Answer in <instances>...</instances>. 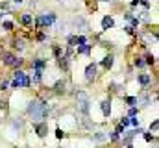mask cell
Listing matches in <instances>:
<instances>
[{"instance_id": "obj_28", "label": "cell", "mask_w": 159, "mask_h": 148, "mask_svg": "<svg viewBox=\"0 0 159 148\" xmlns=\"http://www.w3.org/2000/svg\"><path fill=\"white\" fill-rule=\"evenodd\" d=\"M130 124H133V126H139V120H137V119H131Z\"/></svg>"}, {"instance_id": "obj_9", "label": "cell", "mask_w": 159, "mask_h": 148, "mask_svg": "<svg viewBox=\"0 0 159 148\" xmlns=\"http://www.w3.org/2000/svg\"><path fill=\"white\" fill-rule=\"evenodd\" d=\"M35 131H37V135L39 137H45L46 135V131H48V128H46V124H35Z\"/></svg>"}, {"instance_id": "obj_18", "label": "cell", "mask_w": 159, "mask_h": 148, "mask_svg": "<svg viewBox=\"0 0 159 148\" xmlns=\"http://www.w3.org/2000/svg\"><path fill=\"white\" fill-rule=\"evenodd\" d=\"M157 128H159V122H157V120H154L152 126H150V130H152V131H157Z\"/></svg>"}, {"instance_id": "obj_13", "label": "cell", "mask_w": 159, "mask_h": 148, "mask_svg": "<svg viewBox=\"0 0 159 148\" xmlns=\"http://www.w3.org/2000/svg\"><path fill=\"white\" fill-rule=\"evenodd\" d=\"M102 65H104L106 69H111V65H113V56H107L106 59L102 61Z\"/></svg>"}, {"instance_id": "obj_19", "label": "cell", "mask_w": 159, "mask_h": 148, "mask_svg": "<svg viewBox=\"0 0 159 148\" xmlns=\"http://www.w3.org/2000/svg\"><path fill=\"white\" fill-rule=\"evenodd\" d=\"M15 48H24V41H15Z\"/></svg>"}, {"instance_id": "obj_33", "label": "cell", "mask_w": 159, "mask_h": 148, "mask_svg": "<svg viewBox=\"0 0 159 148\" xmlns=\"http://www.w3.org/2000/svg\"><path fill=\"white\" fill-rule=\"evenodd\" d=\"M0 54H2V46H0Z\"/></svg>"}, {"instance_id": "obj_27", "label": "cell", "mask_w": 159, "mask_h": 148, "mask_svg": "<svg viewBox=\"0 0 159 148\" xmlns=\"http://www.w3.org/2000/svg\"><path fill=\"white\" fill-rule=\"evenodd\" d=\"M122 126H130V119H122Z\"/></svg>"}, {"instance_id": "obj_26", "label": "cell", "mask_w": 159, "mask_h": 148, "mask_svg": "<svg viewBox=\"0 0 159 148\" xmlns=\"http://www.w3.org/2000/svg\"><path fill=\"white\" fill-rule=\"evenodd\" d=\"M146 63L152 65V63H154V57H152V56H148V57H146Z\"/></svg>"}, {"instance_id": "obj_8", "label": "cell", "mask_w": 159, "mask_h": 148, "mask_svg": "<svg viewBox=\"0 0 159 148\" xmlns=\"http://www.w3.org/2000/svg\"><path fill=\"white\" fill-rule=\"evenodd\" d=\"M113 24H115V21L109 17V15L102 19V28H104V30H109V28H113Z\"/></svg>"}, {"instance_id": "obj_4", "label": "cell", "mask_w": 159, "mask_h": 148, "mask_svg": "<svg viewBox=\"0 0 159 148\" xmlns=\"http://www.w3.org/2000/svg\"><path fill=\"white\" fill-rule=\"evenodd\" d=\"M54 22H56V15L54 13H43L39 19H37V28H39V26H50V24H54Z\"/></svg>"}, {"instance_id": "obj_21", "label": "cell", "mask_w": 159, "mask_h": 148, "mask_svg": "<svg viewBox=\"0 0 159 148\" xmlns=\"http://www.w3.org/2000/svg\"><path fill=\"white\" fill-rule=\"evenodd\" d=\"M94 139H96V141H104V139H106V135H104V133H96Z\"/></svg>"}, {"instance_id": "obj_23", "label": "cell", "mask_w": 159, "mask_h": 148, "mask_svg": "<svg viewBox=\"0 0 159 148\" xmlns=\"http://www.w3.org/2000/svg\"><path fill=\"white\" fill-rule=\"evenodd\" d=\"M135 65H137V67H142V65H144V61L139 57V59H135Z\"/></svg>"}, {"instance_id": "obj_22", "label": "cell", "mask_w": 159, "mask_h": 148, "mask_svg": "<svg viewBox=\"0 0 159 148\" xmlns=\"http://www.w3.org/2000/svg\"><path fill=\"white\" fill-rule=\"evenodd\" d=\"M135 115H137V107L131 106V109H130V117H135Z\"/></svg>"}, {"instance_id": "obj_12", "label": "cell", "mask_w": 159, "mask_h": 148, "mask_svg": "<svg viewBox=\"0 0 159 148\" xmlns=\"http://www.w3.org/2000/svg\"><path fill=\"white\" fill-rule=\"evenodd\" d=\"M21 21H22V24H26V26L32 24V15H30V13H24V15L21 17Z\"/></svg>"}, {"instance_id": "obj_31", "label": "cell", "mask_w": 159, "mask_h": 148, "mask_svg": "<svg viewBox=\"0 0 159 148\" xmlns=\"http://www.w3.org/2000/svg\"><path fill=\"white\" fill-rule=\"evenodd\" d=\"M13 2H15V4H21V2H22V0H13Z\"/></svg>"}, {"instance_id": "obj_11", "label": "cell", "mask_w": 159, "mask_h": 148, "mask_svg": "<svg viewBox=\"0 0 159 148\" xmlns=\"http://www.w3.org/2000/svg\"><path fill=\"white\" fill-rule=\"evenodd\" d=\"M89 52H91V45H87V43L78 46V54H89Z\"/></svg>"}, {"instance_id": "obj_2", "label": "cell", "mask_w": 159, "mask_h": 148, "mask_svg": "<svg viewBox=\"0 0 159 148\" xmlns=\"http://www.w3.org/2000/svg\"><path fill=\"white\" fill-rule=\"evenodd\" d=\"M11 83H13V87H28V85H30V80H28V76H26V72L17 71Z\"/></svg>"}, {"instance_id": "obj_29", "label": "cell", "mask_w": 159, "mask_h": 148, "mask_svg": "<svg viewBox=\"0 0 159 148\" xmlns=\"http://www.w3.org/2000/svg\"><path fill=\"white\" fill-rule=\"evenodd\" d=\"M56 135H57V137L61 139V137H63V131H61V130H56Z\"/></svg>"}, {"instance_id": "obj_6", "label": "cell", "mask_w": 159, "mask_h": 148, "mask_svg": "<svg viewBox=\"0 0 159 148\" xmlns=\"http://www.w3.org/2000/svg\"><path fill=\"white\" fill-rule=\"evenodd\" d=\"M94 78H96V65L91 63V65H87V69H85V80L92 81Z\"/></svg>"}, {"instance_id": "obj_20", "label": "cell", "mask_w": 159, "mask_h": 148, "mask_svg": "<svg viewBox=\"0 0 159 148\" xmlns=\"http://www.w3.org/2000/svg\"><path fill=\"white\" fill-rule=\"evenodd\" d=\"M4 28H6V30H11V28H13V22L6 21V22H4Z\"/></svg>"}, {"instance_id": "obj_25", "label": "cell", "mask_w": 159, "mask_h": 148, "mask_svg": "<svg viewBox=\"0 0 159 148\" xmlns=\"http://www.w3.org/2000/svg\"><path fill=\"white\" fill-rule=\"evenodd\" d=\"M111 139H113V141H117V139H118V133H117V131H111Z\"/></svg>"}, {"instance_id": "obj_16", "label": "cell", "mask_w": 159, "mask_h": 148, "mask_svg": "<svg viewBox=\"0 0 159 148\" xmlns=\"http://www.w3.org/2000/svg\"><path fill=\"white\" fill-rule=\"evenodd\" d=\"M126 102H128V106H133V104H137V98H135V96H128Z\"/></svg>"}, {"instance_id": "obj_1", "label": "cell", "mask_w": 159, "mask_h": 148, "mask_svg": "<svg viewBox=\"0 0 159 148\" xmlns=\"http://www.w3.org/2000/svg\"><path fill=\"white\" fill-rule=\"evenodd\" d=\"M28 115L33 120H43L48 115V104L43 102V100H32L28 104Z\"/></svg>"}, {"instance_id": "obj_7", "label": "cell", "mask_w": 159, "mask_h": 148, "mask_svg": "<svg viewBox=\"0 0 159 148\" xmlns=\"http://www.w3.org/2000/svg\"><path fill=\"white\" fill-rule=\"evenodd\" d=\"M100 107H102V113H104L106 117L111 115V102H109V100H104V102L100 104Z\"/></svg>"}, {"instance_id": "obj_5", "label": "cell", "mask_w": 159, "mask_h": 148, "mask_svg": "<svg viewBox=\"0 0 159 148\" xmlns=\"http://www.w3.org/2000/svg\"><path fill=\"white\" fill-rule=\"evenodd\" d=\"M78 106H80V109H81L83 115L89 113V98H87L85 93H78Z\"/></svg>"}, {"instance_id": "obj_10", "label": "cell", "mask_w": 159, "mask_h": 148, "mask_svg": "<svg viewBox=\"0 0 159 148\" xmlns=\"http://www.w3.org/2000/svg\"><path fill=\"white\" fill-rule=\"evenodd\" d=\"M152 81V76L150 74H139V83L141 85H148Z\"/></svg>"}, {"instance_id": "obj_24", "label": "cell", "mask_w": 159, "mask_h": 148, "mask_svg": "<svg viewBox=\"0 0 159 148\" xmlns=\"http://www.w3.org/2000/svg\"><path fill=\"white\" fill-rule=\"evenodd\" d=\"M139 4H142L144 7H150V2H148V0H139Z\"/></svg>"}, {"instance_id": "obj_32", "label": "cell", "mask_w": 159, "mask_h": 148, "mask_svg": "<svg viewBox=\"0 0 159 148\" xmlns=\"http://www.w3.org/2000/svg\"><path fill=\"white\" fill-rule=\"evenodd\" d=\"M2 107H4V106H2V102H0V109H2Z\"/></svg>"}, {"instance_id": "obj_3", "label": "cell", "mask_w": 159, "mask_h": 148, "mask_svg": "<svg viewBox=\"0 0 159 148\" xmlns=\"http://www.w3.org/2000/svg\"><path fill=\"white\" fill-rule=\"evenodd\" d=\"M2 61L6 67H19V65L22 63V59H19L17 56H13V54L9 52H2Z\"/></svg>"}, {"instance_id": "obj_14", "label": "cell", "mask_w": 159, "mask_h": 148, "mask_svg": "<svg viewBox=\"0 0 159 148\" xmlns=\"http://www.w3.org/2000/svg\"><path fill=\"white\" fill-rule=\"evenodd\" d=\"M45 61H43V59H35V61H33V67H35V69H45Z\"/></svg>"}, {"instance_id": "obj_17", "label": "cell", "mask_w": 159, "mask_h": 148, "mask_svg": "<svg viewBox=\"0 0 159 148\" xmlns=\"http://www.w3.org/2000/svg\"><path fill=\"white\" fill-rule=\"evenodd\" d=\"M13 128H15V130H17V128L21 130V128H22V120H13Z\"/></svg>"}, {"instance_id": "obj_30", "label": "cell", "mask_w": 159, "mask_h": 148, "mask_svg": "<svg viewBox=\"0 0 159 148\" xmlns=\"http://www.w3.org/2000/svg\"><path fill=\"white\" fill-rule=\"evenodd\" d=\"M0 89H2V91H4V89H7V81H2V85H0Z\"/></svg>"}, {"instance_id": "obj_15", "label": "cell", "mask_w": 159, "mask_h": 148, "mask_svg": "<svg viewBox=\"0 0 159 148\" xmlns=\"http://www.w3.org/2000/svg\"><path fill=\"white\" fill-rule=\"evenodd\" d=\"M56 91L57 93H63L65 91V81H57V83H56Z\"/></svg>"}]
</instances>
